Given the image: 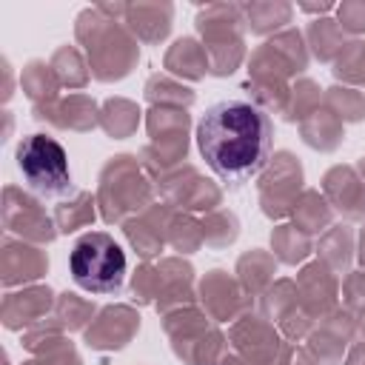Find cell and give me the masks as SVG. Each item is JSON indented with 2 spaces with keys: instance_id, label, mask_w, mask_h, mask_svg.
Here are the masks:
<instances>
[{
  "instance_id": "obj_2",
  "label": "cell",
  "mask_w": 365,
  "mask_h": 365,
  "mask_svg": "<svg viewBox=\"0 0 365 365\" xmlns=\"http://www.w3.org/2000/svg\"><path fill=\"white\" fill-rule=\"evenodd\" d=\"M68 274L74 285L88 294H120L128 277V257L111 234L86 231L68 251Z\"/></svg>"
},
{
  "instance_id": "obj_1",
  "label": "cell",
  "mask_w": 365,
  "mask_h": 365,
  "mask_svg": "<svg viewBox=\"0 0 365 365\" xmlns=\"http://www.w3.org/2000/svg\"><path fill=\"white\" fill-rule=\"evenodd\" d=\"M197 148L225 185H242L257 177L271 157V117L245 97L220 100L208 106L197 123Z\"/></svg>"
},
{
  "instance_id": "obj_3",
  "label": "cell",
  "mask_w": 365,
  "mask_h": 365,
  "mask_svg": "<svg viewBox=\"0 0 365 365\" xmlns=\"http://www.w3.org/2000/svg\"><path fill=\"white\" fill-rule=\"evenodd\" d=\"M14 163L23 177V185L34 197L57 202V200H66L68 194H74V177L68 168L66 148L54 137H48V134L23 137L17 143Z\"/></svg>"
}]
</instances>
